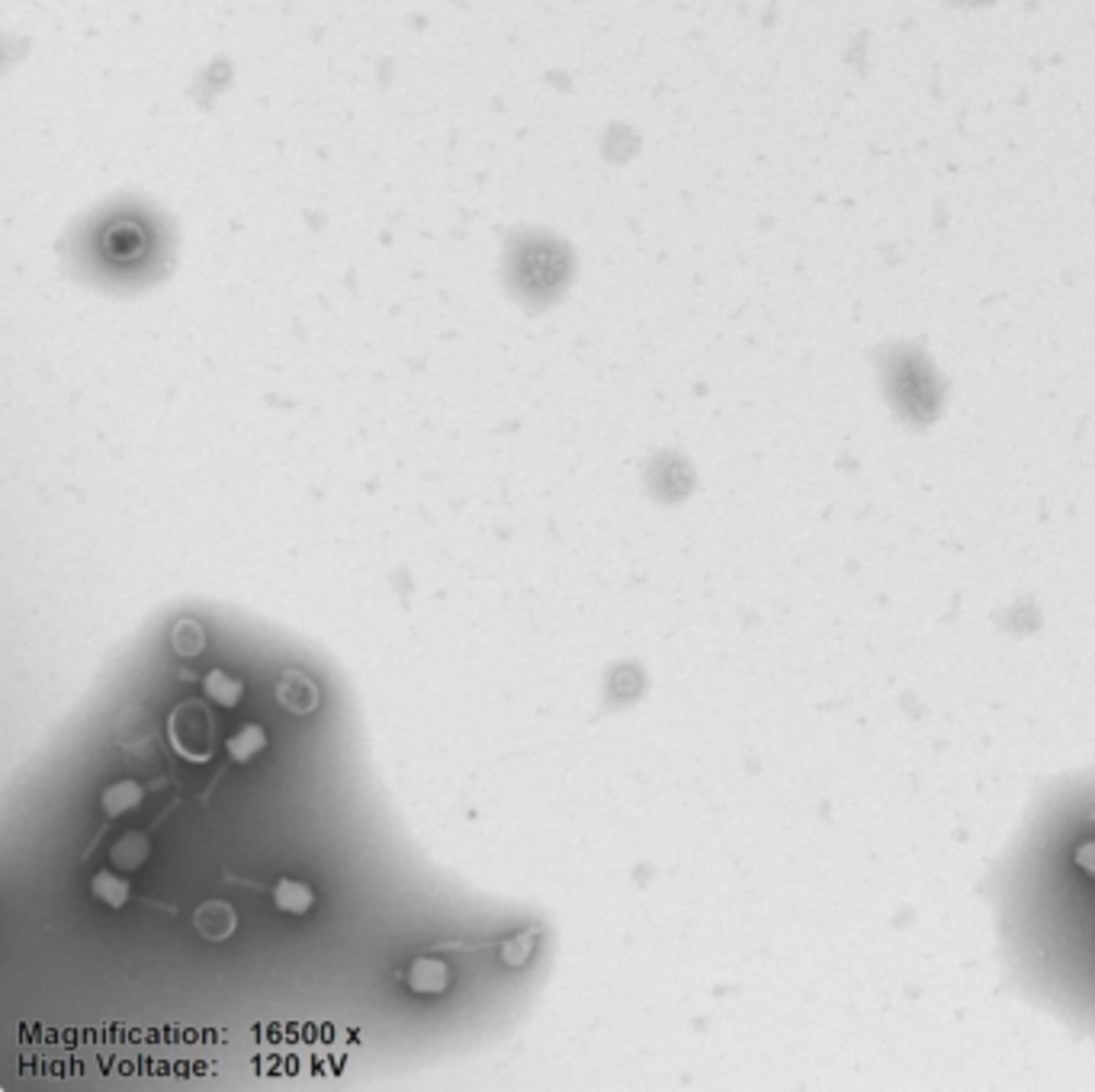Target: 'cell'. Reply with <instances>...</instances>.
Segmentation results:
<instances>
[{"label": "cell", "mask_w": 1095, "mask_h": 1092, "mask_svg": "<svg viewBox=\"0 0 1095 1092\" xmlns=\"http://www.w3.org/2000/svg\"><path fill=\"white\" fill-rule=\"evenodd\" d=\"M174 218L145 196H113L74 218L61 239L68 274L100 293H142L177 264Z\"/></svg>", "instance_id": "1"}, {"label": "cell", "mask_w": 1095, "mask_h": 1092, "mask_svg": "<svg viewBox=\"0 0 1095 1092\" xmlns=\"http://www.w3.org/2000/svg\"><path fill=\"white\" fill-rule=\"evenodd\" d=\"M1057 823V835L1031 867V874H1038L1035 897L1022 903H1038L1028 910L1035 916L1031 922L1041 929L1038 945H1044V954H1066V973L1092 983L1085 1009L1095 1016V804Z\"/></svg>", "instance_id": "2"}, {"label": "cell", "mask_w": 1095, "mask_h": 1092, "mask_svg": "<svg viewBox=\"0 0 1095 1092\" xmlns=\"http://www.w3.org/2000/svg\"><path fill=\"white\" fill-rule=\"evenodd\" d=\"M212 717L209 714H199L196 707V717L190 720V704L187 707H177L174 717H171V739H174V748L183 752L187 758H209L212 755Z\"/></svg>", "instance_id": "3"}, {"label": "cell", "mask_w": 1095, "mask_h": 1092, "mask_svg": "<svg viewBox=\"0 0 1095 1092\" xmlns=\"http://www.w3.org/2000/svg\"><path fill=\"white\" fill-rule=\"evenodd\" d=\"M277 701L289 710V714H296V717H305V714H312L315 707H318V701H321V694H318V685L308 679V675H302V672H283L280 675V682H277Z\"/></svg>", "instance_id": "4"}, {"label": "cell", "mask_w": 1095, "mask_h": 1092, "mask_svg": "<svg viewBox=\"0 0 1095 1092\" xmlns=\"http://www.w3.org/2000/svg\"><path fill=\"white\" fill-rule=\"evenodd\" d=\"M193 926L196 932L206 938V941H226L232 938V932L239 929V916L229 903H218V900H209L196 910L193 916Z\"/></svg>", "instance_id": "5"}, {"label": "cell", "mask_w": 1095, "mask_h": 1092, "mask_svg": "<svg viewBox=\"0 0 1095 1092\" xmlns=\"http://www.w3.org/2000/svg\"><path fill=\"white\" fill-rule=\"evenodd\" d=\"M408 987L421 997H437V993H444L451 987V970L444 961H437V957H414L411 967H408Z\"/></svg>", "instance_id": "6"}, {"label": "cell", "mask_w": 1095, "mask_h": 1092, "mask_svg": "<svg viewBox=\"0 0 1095 1092\" xmlns=\"http://www.w3.org/2000/svg\"><path fill=\"white\" fill-rule=\"evenodd\" d=\"M142 800H145V791H142L136 781H117V785H109V788L103 791L100 807H103L106 816L117 820V816H123V813L142 807Z\"/></svg>", "instance_id": "7"}, {"label": "cell", "mask_w": 1095, "mask_h": 1092, "mask_svg": "<svg viewBox=\"0 0 1095 1092\" xmlns=\"http://www.w3.org/2000/svg\"><path fill=\"white\" fill-rule=\"evenodd\" d=\"M148 855H152L148 839L142 832H126L113 845V851H109V861H113V867H120V870H139L148 861Z\"/></svg>", "instance_id": "8"}, {"label": "cell", "mask_w": 1095, "mask_h": 1092, "mask_svg": "<svg viewBox=\"0 0 1095 1092\" xmlns=\"http://www.w3.org/2000/svg\"><path fill=\"white\" fill-rule=\"evenodd\" d=\"M273 903H277V910H283V913L302 916V913L312 910L315 894H312L308 884L293 881V878H283V881H277V887H273Z\"/></svg>", "instance_id": "9"}, {"label": "cell", "mask_w": 1095, "mask_h": 1092, "mask_svg": "<svg viewBox=\"0 0 1095 1092\" xmlns=\"http://www.w3.org/2000/svg\"><path fill=\"white\" fill-rule=\"evenodd\" d=\"M90 894L100 900V903H106L109 910H123L126 903H129V881H123L120 878V874H106V870H100V874H93V881H90Z\"/></svg>", "instance_id": "10"}, {"label": "cell", "mask_w": 1095, "mask_h": 1092, "mask_svg": "<svg viewBox=\"0 0 1095 1092\" xmlns=\"http://www.w3.org/2000/svg\"><path fill=\"white\" fill-rule=\"evenodd\" d=\"M202 691L212 704L218 707H235L242 701V682H235L229 672L223 669H212L206 679H202Z\"/></svg>", "instance_id": "11"}, {"label": "cell", "mask_w": 1095, "mask_h": 1092, "mask_svg": "<svg viewBox=\"0 0 1095 1092\" xmlns=\"http://www.w3.org/2000/svg\"><path fill=\"white\" fill-rule=\"evenodd\" d=\"M264 745H267V733L258 723H248L229 739V755L235 761H251L258 752H264Z\"/></svg>", "instance_id": "12"}, {"label": "cell", "mask_w": 1095, "mask_h": 1092, "mask_svg": "<svg viewBox=\"0 0 1095 1092\" xmlns=\"http://www.w3.org/2000/svg\"><path fill=\"white\" fill-rule=\"evenodd\" d=\"M171 642H174V649H177L180 655H196V652H202V646H206V630L199 627V620L180 617V620L174 623V630H171Z\"/></svg>", "instance_id": "13"}, {"label": "cell", "mask_w": 1095, "mask_h": 1092, "mask_svg": "<svg viewBox=\"0 0 1095 1092\" xmlns=\"http://www.w3.org/2000/svg\"><path fill=\"white\" fill-rule=\"evenodd\" d=\"M530 951H533V932H524V935L508 938V941L501 945V961H505L508 967H520V964L530 957Z\"/></svg>", "instance_id": "14"}]
</instances>
